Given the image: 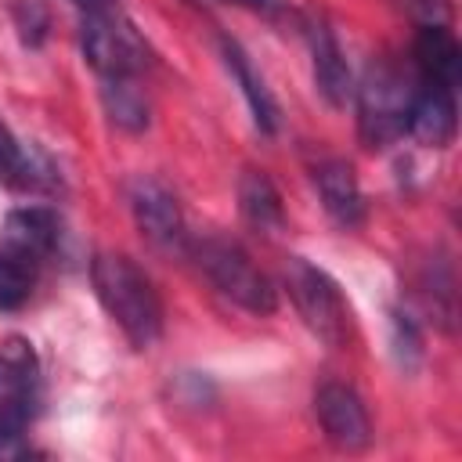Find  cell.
<instances>
[{
  "label": "cell",
  "mask_w": 462,
  "mask_h": 462,
  "mask_svg": "<svg viewBox=\"0 0 462 462\" xmlns=\"http://www.w3.org/2000/svg\"><path fill=\"white\" fill-rule=\"evenodd\" d=\"M94 292L130 346L148 350L162 336V300L152 278L123 253H97L90 263Z\"/></svg>",
  "instance_id": "obj_1"
},
{
  "label": "cell",
  "mask_w": 462,
  "mask_h": 462,
  "mask_svg": "<svg viewBox=\"0 0 462 462\" xmlns=\"http://www.w3.org/2000/svg\"><path fill=\"white\" fill-rule=\"evenodd\" d=\"M79 54L101 79H144L152 47L119 4L79 11Z\"/></svg>",
  "instance_id": "obj_2"
},
{
  "label": "cell",
  "mask_w": 462,
  "mask_h": 462,
  "mask_svg": "<svg viewBox=\"0 0 462 462\" xmlns=\"http://www.w3.org/2000/svg\"><path fill=\"white\" fill-rule=\"evenodd\" d=\"M357 97V134L368 148H390L408 134L411 101H415V76L404 72L393 58H375L361 83L354 87Z\"/></svg>",
  "instance_id": "obj_3"
},
{
  "label": "cell",
  "mask_w": 462,
  "mask_h": 462,
  "mask_svg": "<svg viewBox=\"0 0 462 462\" xmlns=\"http://www.w3.org/2000/svg\"><path fill=\"white\" fill-rule=\"evenodd\" d=\"M43 379L40 357L29 339H7L0 346V458L25 455V433L40 411Z\"/></svg>",
  "instance_id": "obj_4"
},
{
  "label": "cell",
  "mask_w": 462,
  "mask_h": 462,
  "mask_svg": "<svg viewBox=\"0 0 462 462\" xmlns=\"http://www.w3.org/2000/svg\"><path fill=\"white\" fill-rule=\"evenodd\" d=\"M202 274L213 282V289L220 296H227L235 307L267 318L278 307V289L271 285V278L249 260V253L238 242L227 238H199L191 245Z\"/></svg>",
  "instance_id": "obj_5"
},
{
  "label": "cell",
  "mask_w": 462,
  "mask_h": 462,
  "mask_svg": "<svg viewBox=\"0 0 462 462\" xmlns=\"http://www.w3.org/2000/svg\"><path fill=\"white\" fill-rule=\"evenodd\" d=\"M285 289L303 318V325L325 343V346H343L350 336V307L339 292V285L328 278V271L314 267L303 256H289L285 263Z\"/></svg>",
  "instance_id": "obj_6"
},
{
  "label": "cell",
  "mask_w": 462,
  "mask_h": 462,
  "mask_svg": "<svg viewBox=\"0 0 462 462\" xmlns=\"http://www.w3.org/2000/svg\"><path fill=\"white\" fill-rule=\"evenodd\" d=\"M314 415L325 440L339 451H365L372 444L368 408L346 383H321L314 393Z\"/></svg>",
  "instance_id": "obj_7"
},
{
  "label": "cell",
  "mask_w": 462,
  "mask_h": 462,
  "mask_svg": "<svg viewBox=\"0 0 462 462\" xmlns=\"http://www.w3.org/2000/svg\"><path fill=\"white\" fill-rule=\"evenodd\" d=\"M130 213L137 231L155 249H180L184 245V213L177 195L159 177H137L130 184Z\"/></svg>",
  "instance_id": "obj_8"
},
{
  "label": "cell",
  "mask_w": 462,
  "mask_h": 462,
  "mask_svg": "<svg viewBox=\"0 0 462 462\" xmlns=\"http://www.w3.org/2000/svg\"><path fill=\"white\" fill-rule=\"evenodd\" d=\"M310 177H314V188L321 195L325 213L339 227H357L365 220V195H361L357 173H354V166L346 159L325 155V159H318L310 166Z\"/></svg>",
  "instance_id": "obj_9"
},
{
  "label": "cell",
  "mask_w": 462,
  "mask_h": 462,
  "mask_svg": "<svg viewBox=\"0 0 462 462\" xmlns=\"http://www.w3.org/2000/svg\"><path fill=\"white\" fill-rule=\"evenodd\" d=\"M458 126V108H455V90L444 83H430L415 76V101H411V119L408 134L422 141L426 148H444L451 144Z\"/></svg>",
  "instance_id": "obj_10"
},
{
  "label": "cell",
  "mask_w": 462,
  "mask_h": 462,
  "mask_svg": "<svg viewBox=\"0 0 462 462\" xmlns=\"http://www.w3.org/2000/svg\"><path fill=\"white\" fill-rule=\"evenodd\" d=\"M0 184L11 191H29V195L58 191L54 162L40 148L22 144L4 123H0Z\"/></svg>",
  "instance_id": "obj_11"
},
{
  "label": "cell",
  "mask_w": 462,
  "mask_h": 462,
  "mask_svg": "<svg viewBox=\"0 0 462 462\" xmlns=\"http://www.w3.org/2000/svg\"><path fill=\"white\" fill-rule=\"evenodd\" d=\"M307 43H310V69H314L318 94L332 108H343L346 97L354 94V76H350V65L343 58L336 32L325 22H307Z\"/></svg>",
  "instance_id": "obj_12"
},
{
  "label": "cell",
  "mask_w": 462,
  "mask_h": 462,
  "mask_svg": "<svg viewBox=\"0 0 462 462\" xmlns=\"http://www.w3.org/2000/svg\"><path fill=\"white\" fill-rule=\"evenodd\" d=\"M415 76L444 87H458L462 79V47L444 22H422L415 36Z\"/></svg>",
  "instance_id": "obj_13"
},
{
  "label": "cell",
  "mask_w": 462,
  "mask_h": 462,
  "mask_svg": "<svg viewBox=\"0 0 462 462\" xmlns=\"http://www.w3.org/2000/svg\"><path fill=\"white\" fill-rule=\"evenodd\" d=\"M220 58H224L231 79L238 83V90H242V97H245V105H249V112H253L256 130H260V134H274V130H278V105H274V94L267 90L263 76L253 69L249 54H245L235 40L224 36V40H220Z\"/></svg>",
  "instance_id": "obj_14"
},
{
  "label": "cell",
  "mask_w": 462,
  "mask_h": 462,
  "mask_svg": "<svg viewBox=\"0 0 462 462\" xmlns=\"http://www.w3.org/2000/svg\"><path fill=\"white\" fill-rule=\"evenodd\" d=\"M4 242L40 256L43 263L51 260V253L58 249V238H61V220L51 206H22V209H11L7 220H4V231H0Z\"/></svg>",
  "instance_id": "obj_15"
},
{
  "label": "cell",
  "mask_w": 462,
  "mask_h": 462,
  "mask_svg": "<svg viewBox=\"0 0 462 462\" xmlns=\"http://www.w3.org/2000/svg\"><path fill=\"white\" fill-rule=\"evenodd\" d=\"M238 209H242L245 224L260 235H278L285 227L282 195L263 170H245L238 177Z\"/></svg>",
  "instance_id": "obj_16"
},
{
  "label": "cell",
  "mask_w": 462,
  "mask_h": 462,
  "mask_svg": "<svg viewBox=\"0 0 462 462\" xmlns=\"http://www.w3.org/2000/svg\"><path fill=\"white\" fill-rule=\"evenodd\" d=\"M43 260L0 238V310H18L29 303Z\"/></svg>",
  "instance_id": "obj_17"
},
{
  "label": "cell",
  "mask_w": 462,
  "mask_h": 462,
  "mask_svg": "<svg viewBox=\"0 0 462 462\" xmlns=\"http://www.w3.org/2000/svg\"><path fill=\"white\" fill-rule=\"evenodd\" d=\"M101 105L126 134H141L148 126V94L141 79H101Z\"/></svg>",
  "instance_id": "obj_18"
},
{
  "label": "cell",
  "mask_w": 462,
  "mask_h": 462,
  "mask_svg": "<svg viewBox=\"0 0 462 462\" xmlns=\"http://www.w3.org/2000/svg\"><path fill=\"white\" fill-rule=\"evenodd\" d=\"M419 346H422V339H419V325H415V318L404 314V310H393V350H397V357H401L404 368H415V361H419Z\"/></svg>",
  "instance_id": "obj_19"
},
{
  "label": "cell",
  "mask_w": 462,
  "mask_h": 462,
  "mask_svg": "<svg viewBox=\"0 0 462 462\" xmlns=\"http://www.w3.org/2000/svg\"><path fill=\"white\" fill-rule=\"evenodd\" d=\"M18 29H22V40L29 43V47H36L40 40H43V29H47V14H43V7L40 4H18Z\"/></svg>",
  "instance_id": "obj_20"
},
{
  "label": "cell",
  "mask_w": 462,
  "mask_h": 462,
  "mask_svg": "<svg viewBox=\"0 0 462 462\" xmlns=\"http://www.w3.org/2000/svg\"><path fill=\"white\" fill-rule=\"evenodd\" d=\"M76 11H94V7H108V4H119V0H72Z\"/></svg>",
  "instance_id": "obj_21"
}]
</instances>
